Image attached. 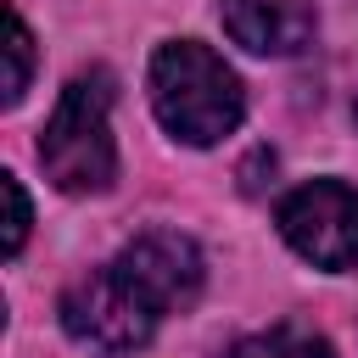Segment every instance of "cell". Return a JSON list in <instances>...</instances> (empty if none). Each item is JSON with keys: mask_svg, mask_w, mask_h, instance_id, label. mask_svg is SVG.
<instances>
[{"mask_svg": "<svg viewBox=\"0 0 358 358\" xmlns=\"http://www.w3.org/2000/svg\"><path fill=\"white\" fill-rule=\"evenodd\" d=\"M11 34H6V56H11V73H6V106H17L22 101V90H28V73H34V34H28V22H22V11L11 6V22H6Z\"/></svg>", "mask_w": 358, "mask_h": 358, "instance_id": "ba28073f", "label": "cell"}, {"mask_svg": "<svg viewBox=\"0 0 358 358\" xmlns=\"http://www.w3.org/2000/svg\"><path fill=\"white\" fill-rule=\"evenodd\" d=\"M39 162L45 179L67 196H101L117 179V145H112V73H78L45 134H39Z\"/></svg>", "mask_w": 358, "mask_h": 358, "instance_id": "7a4b0ae2", "label": "cell"}, {"mask_svg": "<svg viewBox=\"0 0 358 358\" xmlns=\"http://www.w3.org/2000/svg\"><path fill=\"white\" fill-rule=\"evenodd\" d=\"M62 330L73 341H84V347H101V352H134V347H145L157 336V313L106 263V268L78 274L62 291Z\"/></svg>", "mask_w": 358, "mask_h": 358, "instance_id": "277c9868", "label": "cell"}, {"mask_svg": "<svg viewBox=\"0 0 358 358\" xmlns=\"http://www.w3.org/2000/svg\"><path fill=\"white\" fill-rule=\"evenodd\" d=\"M0 190H6V201H11V224H6V257H17V252H22V241H28L34 213H28V196H22V179H17V173H0Z\"/></svg>", "mask_w": 358, "mask_h": 358, "instance_id": "9c48e42d", "label": "cell"}, {"mask_svg": "<svg viewBox=\"0 0 358 358\" xmlns=\"http://www.w3.org/2000/svg\"><path fill=\"white\" fill-rule=\"evenodd\" d=\"M112 268L151 302V313H185L196 296H201V280H207V263H201V246L179 229H145L134 235Z\"/></svg>", "mask_w": 358, "mask_h": 358, "instance_id": "5b68a950", "label": "cell"}, {"mask_svg": "<svg viewBox=\"0 0 358 358\" xmlns=\"http://www.w3.org/2000/svg\"><path fill=\"white\" fill-rule=\"evenodd\" d=\"M352 112H358V106H352Z\"/></svg>", "mask_w": 358, "mask_h": 358, "instance_id": "30bf717a", "label": "cell"}, {"mask_svg": "<svg viewBox=\"0 0 358 358\" xmlns=\"http://www.w3.org/2000/svg\"><path fill=\"white\" fill-rule=\"evenodd\" d=\"M274 224H280L285 246L302 263L330 268V274L358 268V190L352 185H341V179H308V185H296L274 207Z\"/></svg>", "mask_w": 358, "mask_h": 358, "instance_id": "3957f363", "label": "cell"}, {"mask_svg": "<svg viewBox=\"0 0 358 358\" xmlns=\"http://www.w3.org/2000/svg\"><path fill=\"white\" fill-rule=\"evenodd\" d=\"M151 112L179 145H218L246 117V90L235 67L201 39H168L151 56Z\"/></svg>", "mask_w": 358, "mask_h": 358, "instance_id": "6da1fadb", "label": "cell"}, {"mask_svg": "<svg viewBox=\"0 0 358 358\" xmlns=\"http://www.w3.org/2000/svg\"><path fill=\"white\" fill-rule=\"evenodd\" d=\"M235 358H336V347L302 324H274V330H257L235 347Z\"/></svg>", "mask_w": 358, "mask_h": 358, "instance_id": "52a82bcc", "label": "cell"}, {"mask_svg": "<svg viewBox=\"0 0 358 358\" xmlns=\"http://www.w3.org/2000/svg\"><path fill=\"white\" fill-rule=\"evenodd\" d=\"M224 34L252 56H291L319 28V0H218Z\"/></svg>", "mask_w": 358, "mask_h": 358, "instance_id": "8992f818", "label": "cell"}]
</instances>
